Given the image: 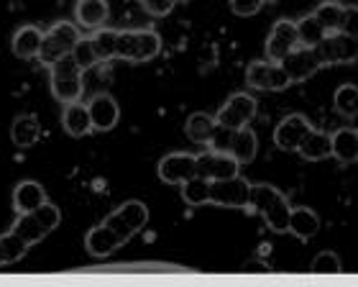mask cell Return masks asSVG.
<instances>
[{"label":"cell","instance_id":"16","mask_svg":"<svg viewBox=\"0 0 358 287\" xmlns=\"http://www.w3.org/2000/svg\"><path fill=\"white\" fill-rule=\"evenodd\" d=\"M118 246H123V244H120V239L113 234L105 223H100V226H92L87 231V236H85V249H87L90 257L105 259V257H110Z\"/></svg>","mask_w":358,"mask_h":287},{"label":"cell","instance_id":"17","mask_svg":"<svg viewBox=\"0 0 358 287\" xmlns=\"http://www.w3.org/2000/svg\"><path fill=\"white\" fill-rule=\"evenodd\" d=\"M62 126L67 131L69 136L83 139L87 134H92V121H90L87 113V103H67L64 111H62Z\"/></svg>","mask_w":358,"mask_h":287},{"label":"cell","instance_id":"7","mask_svg":"<svg viewBox=\"0 0 358 287\" xmlns=\"http://www.w3.org/2000/svg\"><path fill=\"white\" fill-rule=\"evenodd\" d=\"M248 188H251V182H246L241 174L210 182V203L220 205V208H246Z\"/></svg>","mask_w":358,"mask_h":287},{"label":"cell","instance_id":"30","mask_svg":"<svg viewBox=\"0 0 358 287\" xmlns=\"http://www.w3.org/2000/svg\"><path fill=\"white\" fill-rule=\"evenodd\" d=\"M182 197L192 208H200V205L210 203V180H205L200 174L189 177L187 182H182Z\"/></svg>","mask_w":358,"mask_h":287},{"label":"cell","instance_id":"40","mask_svg":"<svg viewBox=\"0 0 358 287\" xmlns=\"http://www.w3.org/2000/svg\"><path fill=\"white\" fill-rule=\"evenodd\" d=\"M3 265H8V262H6V254H3V246H0V267Z\"/></svg>","mask_w":358,"mask_h":287},{"label":"cell","instance_id":"1","mask_svg":"<svg viewBox=\"0 0 358 287\" xmlns=\"http://www.w3.org/2000/svg\"><path fill=\"white\" fill-rule=\"evenodd\" d=\"M162 52V36L154 29H128L118 31L115 57L126 62H151Z\"/></svg>","mask_w":358,"mask_h":287},{"label":"cell","instance_id":"13","mask_svg":"<svg viewBox=\"0 0 358 287\" xmlns=\"http://www.w3.org/2000/svg\"><path fill=\"white\" fill-rule=\"evenodd\" d=\"M315 21L320 23L325 34H336V31H348V23L356 18V6H341L336 0H325L313 10Z\"/></svg>","mask_w":358,"mask_h":287},{"label":"cell","instance_id":"21","mask_svg":"<svg viewBox=\"0 0 358 287\" xmlns=\"http://www.w3.org/2000/svg\"><path fill=\"white\" fill-rule=\"evenodd\" d=\"M41 38H44L41 29L31 26V23L29 26H21V29L13 34V41H10L13 54L18 59H36L38 49H41Z\"/></svg>","mask_w":358,"mask_h":287},{"label":"cell","instance_id":"11","mask_svg":"<svg viewBox=\"0 0 358 287\" xmlns=\"http://www.w3.org/2000/svg\"><path fill=\"white\" fill-rule=\"evenodd\" d=\"M299 46L297 38V26L294 21H287V18H279V21L271 26V34L266 38V57L268 62H282L292 49Z\"/></svg>","mask_w":358,"mask_h":287},{"label":"cell","instance_id":"22","mask_svg":"<svg viewBox=\"0 0 358 287\" xmlns=\"http://www.w3.org/2000/svg\"><path fill=\"white\" fill-rule=\"evenodd\" d=\"M15 236H21L23 241L29 244H38L41 239H46V236L52 234L49 228L41 223V218H38L36 213L31 211V213H15V223L13 228H10Z\"/></svg>","mask_w":358,"mask_h":287},{"label":"cell","instance_id":"10","mask_svg":"<svg viewBox=\"0 0 358 287\" xmlns=\"http://www.w3.org/2000/svg\"><path fill=\"white\" fill-rule=\"evenodd\" d=\"M276 64L284 69V75L289 77V83H305V80H310V77L322 67L315 49H310V46L292 49V52L287 54L282 62H276Z\"/></svg>","mask_w":358,"mask_h":287},{"label":"cell","instance_id":"31","mask_svg":"<svg viewBox=\"0 0 358 287\" xmlns=\"http://www.w3.org/2000/svg\"><path fill=\"white\" fill-rule=\"evenodd\" d=\"M333 103H336V111L341 115H345V118H356V113H358V88L351 83L341 85V88L336 90Z\"/></svg>","mask_w":358,"mask_h":287},{"label":"cell","instance_id":"28","mask_svg":"<svg viewBox=\"0 0 358 287\" xmlns=\"http://www.w3.org/2000/svg\"><path fill=\"white\" fill-rule=\"evenodd\" d=\"M284 195L271 185H251L248 188V205L246 208H254L256 213H266L268 208H274L276 203H282Z\"/></svg>","mask_w":358,"mask_h":287},{"label":"cell","instance_id":"25","mask_svg":"<svg viewBox=\"0 0 358 287\" xmlns=\"http://www.w3.org/2000/svg\"><path fill=\"white\" fill-rule=\"evenodd\" d=\"M38 134H41V126H38V118L34 113L18 115V118L13 121V126H10V139H13V144L15 146H21V149L34 146Z\"/></svg>","mask_w":358,"mask_h":287},{"label":"cell","instance_id":"15","mask_svg":"<svg viewBox=\"0 0 358 287\" xmlns=\"http://www.w3.org/2000/svg\"><path fill=\"white\" fill-rule=\"evenodd\" d=\"M87 113L92 121V131H113L120 118V108L113 95L97 92L95 98L87 103Z\"/></svg>","mask_w":358,"mask_h":287},{"label":"cell","instance_id":"33","mask_svg":"<svg viewBox=\"0 0 358 287\" xmlns=\"http://www.w3.org/2000/svg\"><path fill=\"white\" fill-rule=\"evenodd\" d=\"M289 211L292 205L287 203V197H284L282 203H276L274 208H268L264 213V218H266V226L276 234H287V228H289Z\"/></svg>","mask_w":358,"mask_h":287},{"label":"cell","instance_id":"41","mask_svg":"<svg viewBox=\"0 0 358 287\" xmlns=\"http://www.w3.org/2000/svg\"><path fill=\"white\" fill-rule=\"evenodd\" d=\"M262 3H276V0H262Z\"/></svg>","mask_w":358,"mask_h":287},{"label":"cell","instance_id":"6","mask_svg":"<svg viewBox=\"0 0 358 287\" xmlns=\"http://www.w3.org/2000/svg\"><path fill=\"white\" fill-rule=\"evenodd\" d=\"M256 111H259L256 98H251L248 92H233L215 113V123L217 126H225V129L238 131L254 121Z\"/></svg>","mask_w":358,"mask_h":287},{"label":"cell","instance_id":"2","mask_svg":"<svg viewBox=\"0 0 358 287\" xmlns=\"http://www.w3.org/2000/svg\"><path fill=\"white\" fill-rule=\"evenodd\" d=\"M49 72H52V95L59 103H77V100L83 98V72L85 69L80 67L75 62V57L72 54H64L62 59H57L49 67Z\"/></svg>","mask_w":358,"mask_h":287},{"label":"cell","instance_id":"29","mask_svg":"<svg viewBox=\"0 0 358 287\" xmlns=\"http://www.w3.org/2000/svg\"><path fill=\"white\" fill-rule=\"evenodd\" d=\"M115 38H118V29H105V26H100V29L92 31L90 46H92L97 62H108L115 57Z\"/></svg>","mask_w":358,"mask_h":287},{"label":"cell","instance_id":"27","mask_svg":"<svg viewBox=\"0 0 358 287\" xmlns=\"http://www.w3.org/2000/svg\"><path fill=\"white\" fill-rule=\"evenodd\" d=\"M215 115H208V113H192L187 118L185 123V134L189 141L194 144H210V136H213V131H215Z\"/></svg>","mask_w":358,"mask_h":287},{"label":"cell","instance_id":"19","mask_svg":"<svg viewBox=\"0 0 358 287\" xmlns=\"http://www.w3.org/2000/svg\"><path fill=\"white\" fill-rule=\"evenodd\" d=\"M330 157H336L343 164H356L358 159V131L356 129H338L330 136Z\"/></svg>","mask_w":358,"mask_h":287},{"label":"cell","instance_id":"3","mask_svg":"<svg viewBox=\"0 0 358 287\" xmlns=\"http://www.w3.org/2000/svg\"><path fill=\"white\" fill-rule=\"evenodd\" d=\"M80 29L77 23L69 21H57L49 31H44V38H41V49H38V59L41 64L52 67L54 62L62 59L64 54H72V49L80 41Z\"/></svg>","mask_w":358,"mask_h":287},{"label":"cell","instance_id":"37","mask_svg":"<svg viewBox=\"0 0 358 287\" xmlns=\"http://www.w3.org/2000/svg\"><path fill=\"white\" fill-rule=\"evenodd\" d=\"M143 3V10L149 15H157V18H164L174 10L177 6V0H141Z\"/></svg>","mask_w":358,"mask_h":287},{"label":"cell","instance_id":"9","mask_svg":"<svg viewBox=\"0 0 358 287\" xmlns=\"http://www.w3.org/2000/svg\"><path fill=\"white\" fill-rule=\"evenodd\" d=\"M246 83L248 88L264 92H276L284 90L289 83V77L284 75V69L276 62H251L246 69Z\"/></svg>","mask_w":358,"mask_h":287},{"label":"cell","instance_id":"26","mask_svg":"<svg viewBox=\"0 0 358 287\" xmlns=\"http://www.w3.org/2000/svg\"><path fill=\"white\" fill-rule=\"evenodd\" d=\"M256 149H259V144H256V134L248 126H243V129H238L236 134H233V144H231V154L238 164H251L256 157Z\"/></svg>","mask_w":358,"mask_h":287},{"label":"cell","instance_id":"18","mask_svg":"<svg viewBox=\"0 0 358 287\" xmlns=\"http://www.w3.org/2000/svg\"><path fill=\"white\" fill-rule=\"evenodd\" d=\"M46 203V190L34 180H23L13 190V211L15 213H31L38 205Z\"/></svg>","mask_w":358,"mask_h":287},{"label":"cell","instance_id":"32","mask_svg":"<svg viewBox=\"0 0 358 287\" xmlns=\"http://www.w3.org/2000/svg\"><path fill=\"white\" fill-rule=\"evenodd\" d=\"M297 26V38H299V46H310L313 49L315 44H320L322 36H325V29H322L320 23L315 21V15H305L302 21L294 23Z\"/></svg>","mask_w":358,"mask_h":287},{"label":"cell","instance_id":"24","mask_svg":"<svg viewBox=\"0 0 358 287\" xmlns=\"http://www.w3.org/2000/svg\"><path fill=\"white\" fill-rule=\"evenodd\" d=\"M297 151H299V157L307 159V162H322V159L330 157V136L325 131L313 129L302 141H299Z\"/></svg>","mask_w":358,"mask_h":287},{"label":"cell","instance_id":"4","mask_svg":"<svg viewBox=\"0 0 358 287\" xmlns=\"http://www.w3.org/2000/svg\"><path fill=\"white\" fill-rule=\"evenodd\" d=\"M113 234L118 236L120 244H128L146 223H149V208L141 200H126L103 220Z\"/></svg>","mask_w":358,"mask_h":287},{"label":"cell","instance_id":"38","mask_svg":"<svg viewBox=\"0 0 358 287\" xmlns=\"http://www.w3.org/2000/svg\"><path fill=\"white\" fill-rule=\"evenodd\" d=\"M262 0H231V10L241 18H248V15H256L262 10Z\"/></svg>","mask_w":358,"mask_h":287},{"label":"cell","instance_id":"20","mask_svg":"<svg viewBox=\"0 0 358 287\" xmlns=\"http://www.w3.org/2000/svg\"><path fill=\"white\" fill-rule=\"evenodd\" d=\"M108 0H77L75 6V21L83 29H100L108 21Z\"/></svg>","mask_w":358,"mask_h":287},{"label":"cell","instance_id":"34","mask_svg":"<svg viewBox=\"0 0 358 287\" xmlns=\"http://www.w3.org/2000/svg\"><path fill=\"white\" fill-rule=\"evenodd\" d=\"M310 270H313L315 274H338V272H343V265H341V259H338L336 251H320V254L313 259Z\"/></svg>","mask_w":358,"mask_h":287},{"label":"cell","instance_id":"14","mask_svg":"<svg viewBox=\"0 0 358 287\" xmlns=\"http://www.w3.org/2000/svg\"><path fill=\"white\" fill-rule=\"evenodd\" d=\"M310 131H313V123L307 121L305 115L292 113L274 129V144L282 151H297L299 141H302Z\"/></svg>","mask_w":358,"mask_h":287},{"label":"cell","instance_id":"35","mask_svg":"<svg viewBox=\"0 0 358 287\" xmlns=\"http://www.w3.org/2000/svg\"><path fill=\"white\" fill-rule=\"evenodd\" d=\"M72 57H75V62L83 69H90L97 64V57H95V52H92V46H90V38H80V41H77V46L72 49Z\"/></svg>","mask_w":358,"mask_h":287},{"label":"cell","instance_id":"12","mask_svg":"<svg viewBox=\"0 0 358 287\" xmlns=\"http://www.w3.org/2000/svg\"><path fill=\"white\" fill-rule=\"evenodd\" d=\"M159 177L166 185H182L189 177L197 174V164H194V154H187V151H172L166 154L162 162H159Z\"/></svg>","mask_w":358,"mask_h":287},{"label":"cell","instance_id":"5","mask_svg":"<svg viewBox=\"0 0 358 287\" xmlns=\"http://www.w3.org/2000/svg\"><path fill=\"white\" fill-rule=\"evenodd\" d=\"M322 67L328 64H353L358 57L356 36L348 31H336V34H325L320 44L313 46Z\"/></svg>","mask_w":358,"mask_h":287},{"label":"cell","instance_id":"39","mask_svg":"<svg viewBox=\"0 0 358 287\" xmlns=\"http://www.w3.org/2000/svg\"><path fill=\"white\" fill-rule=\"evenodd\" d=\"M246 272H268V267L264 262H248Z\"/></svg>","mask_w":358,"mask_h":287},{"label":"cell","instance_id":"36","mask_svg":"<svg viewBox=\"0 0 358 287\" xmlns=\"http://www.w3.org/2000/svg\"><path fill=\"white\" fill-rule=\"evenodd\" d=\"M233 129H225V126H215L213 131V136H210V149L213 151H231V144H233Z\"/></svg>","mask_w":358,"mask_h":287},{"label":"cell","instance_id":"8","mask_svg":"<svg viewBox=\"0 0 358 287\" xmlns=\"http://www.w3.org/2000/svg\"><path fill=\"white\" fill-rule=\"evenodd\" d=\"M194 164H197V174L210 182L236 177L241 169V164L231 157V154H225V151H213V149L202 151V154H194Z\"/></svg>","mask_w":358,"mask_h":287},{"label":"cell","instance_id":"23","mask_svg":"<svg viewBox=\"0 0 358 287\" xmlns=\"http://www.w3.org/2000/svg\"><path fill=\"white\" fill-rule=\"evenodd\" d=\"M289 234H294L302 241H310L317 231H320V218L317 213L310 211V208H292L289 211Z\"/></svg>","mask_w":358,"mask_h":287}]
</instances>
